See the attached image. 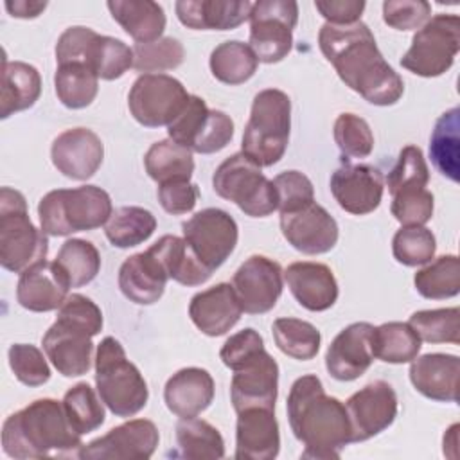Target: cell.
<instances>
[{"label": "cell", "instance_id": "6da1fadb", "mask_svg": "<svg viewBox=\"0 0 460 460\" xmlns=\"http://www.w3.org/2000/svg\"><path fill=\"white\" fill-rule=\"evenodd\" d=\"M318 47L340 79L370 104L392 106L402 97L401 75L386 63L370 27L361 20L352 25L323 23Z\"/></svg>", "mask_w": 460, "mask_h": 460}, {"label": "cell", "instance_id": "7a4b0ae2", "mask_svg": "<svg viewBox=\"0 0 460 460\" xmlns=\"http://www.w3.org/2000/svg\"><path fill=\"white\" fill-rule=\"evenodd\" d=\"M286 410L295 438L305 447L302 458H340V451L352 442L345 404L327 395L314 374L302 376L291 385Z\"/></svg>", "mask_w": 460, "mask_h": 460}, {"label": "cell", "instance_id": "3957f363", "mask_svg": "<svg viewBox=\"0 0 460 460\" xmlns=\"http://www.w3.org/2000/svg\"><path fill=\"white\" fill-rule=\"evenodd\" d=\"M81 435L72 428L63 402L43 397L11 413L2 426V447L11 458L77 456Z\"/></svg>", "mask_w": 460, "mask_h": 460}, {"label": "cell", "instance_id": "277c9868", "mask_svg": "<svg viewBox=\"0 0 460 460\" xmlns=\"http://www.w3.org/2000/svg\"><path fill=\"white\" fill-rule=\"evenodd\" d=\"M291 129V101L277 88L261 90L252 102L241 153L259 167L275 165L286 153Z\"/></svg>", "mask_w": 460, "mask_h": 460}, {"label": "cell", "instance_id": "5b68a950", "mask_svg": "<svg viewBox=\"0 0 460 460\" xmlns=\"http://www.w3.org/2000/svg\"><path fill=\"white\" fill-rule=\"evenodd\" d=\"M111 214V198L97 185L56 189L47 192L38 205L41 230L54 237L95 230L106 225Z\"/></svg>", "mask_w": 460, "mask_h": 460}, {"label": "cell", "instance_id": "8992f818", "mask_svg": "<svg viewBox=\"0 0 460 460\" xmlns=\"http://www.w3.org/2000/svg\"><path fill=\"white\" fill-rule=\"evenodd\" d=\"M95 386L101 401L117 417L137 415L149 399L146 379L113 336L102 338L97 345Z\"/></svg>", "mask_w": 460, "mask_h": 460}, {"label": "cell", "instance_id": "52a82bcc", "mask_svg": "<svg viewBox=\"0 0 460 460\" xmlns=\"http://www.w3.org/2000/svg\"><path fill=\"white\" fill-rule=\"evenodd\" d=\"M47 234L36 228L27 212L25 196L11 187L0 189V264L7 271L22 273L45 261Z\"/></svg>", "mask_w": 460, "mask_h": 460}, {"label": "cell", "instance_id": "ba28073f", "mask_svg": "<svg viewBox=\"0 0 460 460\" xmlns=\"http://www.w3.org/2000/svg\"><path fill=\"white\" fill-rule=\"evenodd\" d=\"M56 61L58 65L83 63L99 79L113 81L133 66V49L122 40L97 34L84 25H74L58 38Z\"/></svg>", "mask_w": 460, "mask_h": 460}, {"label": "cell", "instance_id": "9c48e42d", "mask_svg": "<svg viewBox=\"0 0 460 460\" xmlns=\"http://www.w3.org/2000/svg\"><path fill=\"white\" fill-rule=\"evenodd\" d=\"M212 187L217 196L235 203L250 217H266L279 208L273 181L243 153L219 164L212 176Z\"/></svg>", "mask_w": 460, "mask_h": 460}, {"label": "cell", "instance_id": "30bf717a", "mask_svg": "<svg viewBox=\"0 0 460 460\" xmlns=\"http://www.w3.org/2000/svg\"><path fill=\"white\" fill-rule=\"evenodd\" d=\"M460 50V18L456 14L431 16L411 38L401 58V66L420 77H438L447 72Z\"/></svg>", "mask_w": 460, "mask_h": 460}, {"label": "cell", "instance_id": "8fae6325", "mask_svg": "<svg viewBox=\"0 0 460 460\" xmlns=\"http://www.w3.org/2000/svg\"><path fill=\"white\" fill-rule=\"evenodd\" d=\"M250 49L262 63L282 61L293 47L298 4L293 0H259L250 13Z\"/></svg>", "mask_w": 460, "mask_h": 460}, {"label": "cell", "instance_id": "7c38bea8", "mask_svg": "<svg viewBox=\"0 0 460 460\" xmlns=\"http://www.w3.org/2000/svg\"><path fill=\"white\" fill-rule=\"evenodd\" d=\"M185 86L167 74H142L128 93L133 119L146 128L169 126L187 106Z\"/></svg>", "mask_w": 460, "mask_h": 460}, {"label": "cell", "instance_id": "4fadbf2b", "mask_svg": "<svg viewBox=\"0 0 460 460\" xmlns=\"http://www.w3.org/2000/svg\"><path fill=\"white\" fill-rule=\"evenodd\" d=\"M183 239L210 271L217 270L235 250L239 230L235 219L221 208H203L181 223Z\"/></svg>", "mask_w": 460, "mask_h": 460}, {"label": "cell", "instance_id": "5bb4252c", "mask_svg": "<svg viewBox=\"0 0 460 460\" xmlns=\"http://www.w3.org/2000/svg\"><path fill=\"white\" fill-rule=\"evenodd\" d=\"M160 435L155 422L133 419L79 449L77 458L86 460H147L158 446Z\"/></svg>", "mask_w": 460, "mask_h": 460}, {"label": "cell", "instance_id": "9a60e30c", "mask_svg": "<svg viewBox=\"0 0 460 460\" xmlns=\"http://www.w3.org/2000/svg\"><path fill=\"white\" fill-rule=\"evenodd\" d=\"M352 442H365L385 431L397 417V394L386 381H372L352 394L347 402Z\"/></svg>", "mask_w": 460, "mask_h": 460}, {"label": "cell", "instance_id": "2e32d148", "mask_svg": "<svg viewBox=\"0 0 460 460\" xmlns=\"http://www.w3.org/2000/svg\"><path fill=\"white\" fill-rule=\"evenodd\" d=\"M282 268L264 255L248 257L234 273L232 288L248 314H262L275 307L282 295Z\"/></svg>", "mask_w": 460, "mask_h": 460}, {"label": "cell", "instance_id": "e0dca14e", "mask_svg": "<svg viewBox=\"0 0 460 460\" xmlns=\"http://www.w3.org/2000/svg\"><path fill=\"white\" fill-rule=\"evenodd\" d=\"M383 174L368 164H343L331 176V192L338 205L354 216L374 212L383 199Z\"/></svg>", "mask_w": 460, "mask_h": 460}, {"label": "cell", "instance_id": "ac0fdd59", "mask_svg": "<svg viewBox=\"0 0 460 460\" xmlns=\"http://www.w3.org/2000/svg\"><path fill=\"white\" fill-rule=\"evenodd\" d=\"M277 395L279 365L266 349L234 370L230 399L235 413L246 408L275 410Z\"/></svg>", "mask_w": 460, "mask_h": 460}, {"label": "cell", "instance_id": "d6986e66", "mask_svg": "<svg viewBox=\"0 0 460 460\" xmlns=\"http://www.w3.org/2000/svg\"><path fill=\"white\" fill-rule=\"evenodd\" d=\"M280 230L286 241L305 255L327 253L338 243L336 219L318 203L280 214Z\"/></svg>", "mask_w": 460, "mask_h": 460}, {"label": "cell", "instance_id": "ffe728a7", "mask_svg": "<svg viewBox=\"0 0 460 460\" xmlns=\"http://www.w3.org/2000/svg\"><path fill=\"white\" fill-rule=\"evenodd\" d=\"M372 331V323L356 322L336 334L325 354V368L331 377L354 381L368 370L374 361Z\"/></svg>", "mask_w": 460, "mask_h": 460}, {"label": "cell", "instance_id": "44dd1931", "mask_svg": "<svg viewBox=\"0 0 460 460\" xmlns=\"http://www.w3.org/2000/svg\"><path fill=\"white\" fill-rule=\"evenodd\" d=\"M54 167L66 178L88 180L102 164V140L88 128H72L59 133L50 147Z\"/></svg>", "mask_w": 460, "mask_h": 460}, {"label": "cell", "instance_id": "7402d4cb", "mask_svg": "<svg viewBox=\"0 0 460 460\" xmlns=\"http://www.w3.org/2000/svg\"><path fill=\"white\" fill-rule=\"evenodd\" d=\"M70 282L54 261H40L20 273L16 300L32 313L59 309L68 296Z\"/></svg>", "mask_w": 460, "mask_h": 460}, {"label": "cell", "instance_id": "603a6c76", "mask_svg": "<svg viewBox=\"0 0 460 460\" xmlns=\"http://www.w3.org/2000/svg\"><path fill=\"white\" fill-rule=\"evenodd\" d=\"M280 449L279 422L275 410L246 408L237 411L235 458L273 460Z\"/></svg>", "mask_w": 460, "mask_h": 460}, {"label": "cell", "instance_id": "cb8c5ba5", "mask_svg": "<svg viewBox=\"0 0 460 460\" xmlns=\"http://www.w3.org/2000/svg\"><path fill=\"white\" fill-rule=\"evenodd\" d=\"M243 307L232 284L219 282L205 291L196 293L189 304L192 323L207 336L226 334L241 318Z\"/></svg>", "mask_w": 460, "mask_h": 460}, {"label": "cell", "instance_id": "d4e9b609", "mask_svg": "<svg viewBox=\"0 0 460 460\" xmlns=\"http://www.w3.org/2000/svg\"><path fill=\"white\" fill-rule=\"evenodd\" d=\"M92 338L88 332L56 320L43 334L41 345L61 376L77 377L92 367Z\"/></svg>", "mask_w": 460, "mask_h": 460}, {"label": "cell", "instance_id": "484cf974", "mask_svg": "<svg viewBox=\"0 0 460 460\" xmlns=\"http://www.w3.org/2000/svg\"><path fill=\"white\" fill-rule=\"evenodd\" d=\"M460 358L455 354L429 352L415 358L410 365V381L413 388L431 401H458Z\"/></svg>", "mask_w": 460, "mask_h": 460}, {"label": "cell", "instance_id": "4316f807", "mask_svg": "<svg viewBox=\"0 0 460 460\" xmlns=\"http://www.w3.org/2000/svg\"><path fill=\"white\" fill-rule=\"evenodd\" d=\"M284 279L295 300L307 311H325L338 300V282L331 268L322 262H293L286 268Z\"/></svg>", "mask_w": 460, "mask_h": 460}, {"label": "cell", "instance_id": "83f0119b", "mask_svg": "<svg viewBox=\"0 0 460 460\" xmlns=\"http://www.w3.org/2000/svg\"><path fill=\"white\" fill-rule=\"evenodd\" d=\"M253 2L248 0H178V20L196 31H232L250 18Z\"/></svg>", "mask_w": 460, "mask_h": 460}, {"label": "cell", "instance_id": "f1b7e54d", "mask_svg": "<svg viewBox=\"0 0 460 460\" xmlns=\"http://www.w3.org/2000/svg\"><path fill=\"white\" fill-rule=\"evenodd\" d=\"M214 399V379L205 368L187 367L172 374L164 388L169 411L180 419L198 417Z\"/></svg>", "mask_w": 460, "mask_h": 460}, {"label": "cell", "instance_id": "f546056e", "mask_svg": "<svg viewBox=\"0 0 460 460\" xmlns=\"http://www.w3.org/2000/svg\"><path fill=\"white\" fill-rule=\"evenodd\" d=\"M167 280L165 270L149 250L128 257L119 270V288L122 295L138 305L158 302L165 291Z\"/></svg>", "mask_w": 460, "mask_h": 460}, {"label": "cell", "instance_id": "4dcf8cb0", "mask_svg": "<svg viewBox=\"0 0 460 460\" xmlns=\"http://www.w3.org/2000/svg\"><path fill=\"white\" fill-rule=\"evenodd\" d=\"M41 93L40 72L23 61L2 59V90H0V117L7 119L13 113L32 108Z\"/></svg>", "mask_w": 460, "mask_h": 460}, {"label": "cell", "instance_id": "1f68e13d", "mask_svg": "<svg viewBox=\"0 0 460 460\" xmlns=\"http://www.w3.org/2000/svg\"><path fill=\"white\" fill-rule=\"evenodd\" d=\"M113 20L137 41L151 43L162 38L165 29V13L153 0H110L106 4Z\"/></svg>", "mask_w": 460, "mask_h": 460}, {"label": "cell", "instance_id": "d6a6232c", "mask_svg": "<svg viewBox=\"0 0 460 460\" xmlns=\"http://www.w3.org/2000/svg\"><path fill=\"white\" fill-rule=\"evenodd\" d=\"M147 250L158 259L167 277L181 286H201L212 275L194 255L187 241L178 235H162Z\"/></svg>", "mask_w": 460, "mask_h": 460}, {"label": "cell", "instance_id": "836d02e7", "mask_svg": "<svg viewBox=\"0 0 460 460\" xmlns=\"http://www.w3.org/2000/svg\"><path fill=\"white\" fill-rule=\"evenodd\" d=\"M429 158L437 171L451 181L460 180V110L444 111L431 131Z\"/></svg>", "mask_w": 460, "mask_h": 460}, {"label": "cell", "instance_id": "e575fe53", "mask_svg": "<svg viewBox=\"0 0 460 460\" xmlns=\"http://www.w3.org/2000/svg\"><path fill=\"white\" fill-rule=\"evenodd\" d=\"M144 167L149 178L156 183L190 180L194 172L192 151L171 138L158 140L147 149L144 156Z\"/></svg>", "mask_w": 460, "mask_h": 460}, {"label": "cell", "instance_id": "d590c367", "mask_svg": "<svg viewBox=\"0 0 460 460\" xmlns=\"http://www.w3.org/2000/svg\"><path fill=\"white\" fill-rule=\"evenodd\" d=\"M176 442L178 453L174 455L181 458L203 460L225 456V440L219 429L198 417H187L176 422Z\"/></svg>", "mask_w": 460, "mask_h": 460}, {"label": "cell", "instance_id": "8d00e7d4", "mask_svg": "<svg viewBox=\"0 0 460 460\" xmlns=\"http://www.w3.org/2000/svg\"><path fill=\"white\" fill-rule=\"evenodd\" d=\"M422 341L410 323L386 322L372 331L374 358L385 363H410L420 352Z\"/></svg>", "mask_w": 460, "mask_h": 460}, {"label": "cell", "instance_id": "74e56055", "mask_svg": "<svg viewBox=\"0 0 460 460\" xmlns=\"http://www.w3.org/2000/svg\"><path fill=\"white\" fill-rule=\"evenodd\" d=\"M208 65L217 81L225 84H243L255 74L259 59L250 45L239 40H228L212 50Z\"/></svg>", "mask_w": 460, "mask_h": 460}, {"label": "cell", "instance_id": "f35d334b", "mask_svg": "<svg viewBox=\"0 0 460 460\" xmlns=\"http://www.w3.org/2000/svg\"><path fill=\"white\" fill-rule=\"evenodd\" d=\"M54 86L63 106L81 110L97 97L99 77L83 63H61L54 74Z\"/></svg>", "mask_w": 460, "mask_h": 460}, {"label": "cell", "instance_id": "ab89813d", "mask_svg": "<svg viewBox=\"0 0 460 460\" xmlns=\"http://www.w3.org/2000/svg\"><path fill=\"white\" fill-rule=\"evenodd\" d=\"M156 230V217L144 207H120L117 208L106 226V239L117 248H131L147 241Z\"/></svg>", "mask_w": 460, "mask_h": 460}, {"label": "cell", "instance_id": "60d3db41", "mask_svg": "<svg viewBox=\"0 0 460 460\" xmlns=\"http://www.w3.org/2000/svg\"><path fill=\"white\" fill-rule=\"evenodd\" d=\"M54 262L65 273L70 288L90 284L101 270V255L93 243L86 239H68L61 244Z\"/></svg>", "mask_w": 460, "mask_h": 460}, {"label": "cell", "instance_id": "b9f144b4", "mask_svg": "<svg viewBox=\"0 0 460 460\" xmlns=\"http://www.w3.org/2000/svg\"><path fill=\"white\" fill-rule=\"evenodd\" d=\"M419 295L429 300H444L460 293V262L456 255H440L413 277Z\"/></svg>", "mask_w": 460, "mask_h": 460}, {"label": "cell", "instance_id": "7bdbcfd3", "mask_svg": "<svg viewBox=\"0 0 460 460\" xmlns=\"http://www.w3.org/2000/svg\"><path fill=\"white\" fill-rule=\"evenodd\" d=\"M271 331L277 347L289 358L307 361L320 350V331L305 320L277 318Z\"/></svg>", "mask_w": 460, "mask_h": 460}, {"label": "cell", "instance_id": "ee69618b", "mask_svg": "<svg viewBox=\"0 0 460 460\" xmlns=\"http://www.w3.org/2000/svg\"><path fill=\"white\" fill-rule=\"evenodd\" d=\"M408 323L428 343H460V311L458 307L415 311Z\"/></svg>", "mask_w": 460, "mask_h": 460}, {"label": "cell", "instance_id": "f6af8a7d", "mask_svg": "<svg viewBox=\"0 0 460 460\" xmlns=\"http://www.w3.org/2000/svg\"><path fill=\"white\" fill-rule=\"evenodd\" d=\"M63 406L72 428L79 433H90L104 422V408L101 397L95 395L88 383L74 385L63 397Z\"/></svg>", "mask_w": 460, "mask_h": 460}, {"label": "cell", "instance_id": "bcb514c9", "mask_svg": "<svg viewBox=\"0 0 460 460\" xmlns=\"http://www.w3.org/2000/svg\"><path fill=\"white\" fill-rule=\"evenodd\" d=\"M183 45L171 36H164L151 43L133 45V68L138 72L153 74L172 70L183 63Z\"/></svg>", "mask_w": 460, "mask_h": 460}, {"label": "cell", "instance_id": "7dc6e473", "mask_svg": "<svg viewBox=\"0 0 460 460\" xmlns=\"http://www.w3.org/2000/svg\"><path fill=\"white\" fill-rule=\"evenodd\" d=\"M437 250V241L426 226H402L392 239V252L397 262L404 266L428 264Z\"/></svg>", "mask_w": 460, "mask_h": 460}, {"label": "cell", "instance_id": "c3c4849f", "mask_svg": "<svg viewBox=\"0 0 460 460\" xmlns=\"http://www.w3.org/2000/svg\"><path fill=\"white\" fill-rule=\"evenodd\" d=\"M334 142L343 158H365L374 149L368 122L356 113H340L334 122Z\"/></svg>", "mask_w": 460, "mask_h": 460}, {"label": "cell", "instance_id": "681fc988", "mask_svg": "<svg viewBox=\"0 0 460 460\" xmlns=\"http://www.w3.org/2000/svg\"><path fill=\"white\" fill-rule=\"evenodd\" d=\"M428 181L429 171L422 149L417 146H404L395 165L386 176L388 192L394 196L404 189H424Z\"/></svg>", "mask_w": 460, "mask_h": 460}, {"label": "cell", "instance_id": "f907efd6", "mask_svg": "<svg viewBox=\"0 0 460 460\" xmlns=\"http://www.w3.org/2000/svg\"><path fill=\"white\" fill-rule=\"evenodd\" d=\"M9 367L14 377L25 386H40L50 379V368L43 352L31 343L9 347Z\"/></svg>", "mask_w": 460, "mask_h": 460}, {"label": "cell", "instance_id": "816d5d0a", "mask_svg": "<svg viewBox=\"0 0 460 460\" xmlns=\"http://www.w3.org/2000/svg\"><path fill=\"white\" fill-rule=\"evenodd\" d=\"M392 216L402 226H422L433 216V194L424 189H404L392 196Z\"/></svg>", "mask_w": 460, "mask_h": 460}, {"label": "cell", "instance_id": "f5cc1de1", "mask_svg": "<svg viewBox=\"0 0 460 460\" xmlns=\"http://www.w3.org/2000/svg\"><path fill=\"white\" fill-rule=\"evenodd\" d=\"M58 322L77 327L90 336H95L102 329V313L99 305L81 293H72L58 309Z\"/></svg>", "mask_w": 460, "mask_h": 460}, {"label": "cell", "instance_id": "db71d44e", "mask_svg": "<svg viewBox=\"0 0 460 460\" xmlns=\"http://www.w3.org/2000/svg\"><path fill=\"white\" fill-rule=\"evenodd\" d=\"M277 190L280 214L302 208L314 201V189L311 180L300 171H284L273 180Z\"/></svg>", "mask_w": 460, "mask_h": 460}, {"label": "cell", "instance_id": "11a10c76", "mask_svg": "<svg viewBox=\"0 0 460 460\" xmlns=\"http://www.w3.org/2000/svg\"><path fill=\"white\" fill-rule=\"evenodd\" d=\"M234 137V120L221 110H208V115L190 147L199 155H210L225 149Z\"/></svg>", "mask_w": 460, "mask_h": 460}, {"label": "cell", "instance_id": "9f6ffc18", "mask_svg": "<svg viewBox=\"0 0 460 460\" xmlns=\"http://www.w3.org/2000/svg\"><path fill=\"white\" fill-rule=\"evenodd\" d=\"M431 18V5L426 0H385L383 20L397 31L422 27Z\"/></svg>", "mask_w": 460, "mask_h": 460}, {"label": "cell", "instance_id": "6f0895ef", "mask_svg": "<svg viewBox=\"0 0 460 460\" xmlns=\"http://www.w3.org/2000/svg\"><path fill=\"white\" fill-rule=\"evenodd\" d=\"M207 115H208L207 102L198 95H190L183 111L167 126L169 138L190 149Z\"/></svg>", "mask_w": 460, "mask_h": 460}, {"label": "cell", "instance_id": "680465c9", "mask_svg": "<svg viewBox=\"0 0 460 460\" xmlns=\"http://www.w3.org/2000/svg\"><path fill=\"white\" fill-rule=\"evenodd\" d=\"M262 350H264L262 336L255 329L248 327L232 334L225 341V345L219 350V358L230 370H235Z\"/></svg>", "mask_w": 460, "mask_h": 460}, {"label": "cell", "instance_id": "91938a15", "mask_svg": "<svg viewBox=\"0 0 460 460\" xmlns=\"http://www.w3.org/2000/svg\"><path fill=\"white\" fill-rule=\"evenodd\" d=\"M158 201L162 208L172 216L190 212L199 198V189L189 180H174L158 183Z\"/></svg>", "mask_w": 460, "mask_h": 460}, {"label": "cell", "instance_id": "94428289", "mask_svg": "<svg viewBox=\"0 0 460 460\" xmlns=\"http://www.w3.org/2000/svg\"><path fill=\"white\" fill-rule=\"evenodd\" d=\"M363 0H316L314 7L332 25H352L365 11Z\"/></svg>", "mask_w": 460, "mask_h": 460}, {"label": "cell", "instance_id": "6125c7cd", "mask_svg": "<svg viewBox=\"0 0 460 460\" xmlns=\"http://www.w3.org/2000/svg\"><path fill=\"white\" fill-rule=\"evenodd\" d=\"M5 9L14 18H36L45 11L47 2H36V0H7Z\"/></svg>", "mask_w": 460, "mask_h": 460}]
</instances>
